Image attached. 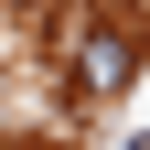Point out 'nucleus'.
I'll list each match as a JSON object with an SVG mask.
<instances>
[{"mask_svg": "<svg viewBox=\"0 0 150 150\" xmlns=\"http://www.w3.org/2000/svg\"><path fill=\"white\" fill-rule=\"evenodd\" d=\"M129 75H139V22H97L75 43V86H86V97H118Z\"/></svg>", "mask_w": 150, "mask_h": 150, "instance_id": "obj_1", "label": "nucleus"}]
</instances>
